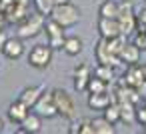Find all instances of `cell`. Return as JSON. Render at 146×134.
I'll list each match as a JSON object with an SVG mask.
<instances>
[{"mask_svg":"<svg viewBox=\"0 0 146 134\" xmlns=\"http://www.w3.org/2000/svg\"><path fill=\"white\" fill-rule=\"evenodd\" d=\"M50 18L56 20V22H58L60 26H64V28H72V26L78 24V20H80V10H78V6H74L72 2H68V4H56L54 10H52V14H50Z\"/></svg>","mask_w":146,"mask_h":134,"instance_id":"cell-1","label":"cell"},{"mask_svg":"<svg viewBox=\"0 0 146 134\" xmlns=\"http://www.w3.org/2000/svg\"><path fill=\"white\" fill-rule=\"evenodd\" d=\"M44 22L46 16H42L40 12H32L26 20H22L18 24V36L20 38H34L44 30Z\"/></svg>","mask_w":146,"mask_h":134,"instance_id":"cell-2","label":"cell"},{"mask_svg":"<svg viewBox=\"0 0 146 134\" xmlns=\"http://www.w3.org/2000/svg\"><path fill=\"white\" fill-rule=\"evenodd\" d=\"M52 98H54V104H56L58 114L62 118H66V120H74L76 118V106H74V100L70 98V94H66L60 88H54L52 90Z\"/></svg>","mask_w":146,"mask_h":134,"instance_id":"cell-3","label":"cell"},{"mask_svg":"<svg viewBox=\"0 0 146 134\" xmlns=\"http://www.w3.org/2000/svg\"><path fill=\"white\" fill-rule=\"evenodd\" d=\"M52 62V48L50 44H36L28 54V64L34 68H46Z\"/></svg>","mask_w":146,"mask_h":134,"instance_id":"cell-4","label":"cell"},{"mask_svg":"<svg viewBox=\"0 0 146 134\" xmlns=\"http://www.w3.org/2000/svg\"><path fill=\"white\" fill-rule=\"evenodd\" d=\"M132 2H120V12H118V22H120V30L122 34H130L136 30V14L132 12Z\"/></svg>","mask_w":146,"mask_h":134,"instance_id":"cell-5","label":"cell"},{"mask_svg":"<svg viewBox=\"0 0 146 134\" xmlns=\"http://www.w3.org/2000/svg\"><path fill=\"white\" fill-rule=\"evenodd\" d=\"M44 30L48 34V44L52 50H58V48H64V42H66V36H64V26H60L56 20H46L44 22Z\"/></svg>","mask_w":146,"mask_h":134,"instance_id":"cell-6","label":"cell"},{"mask_svg":"<svg viewBox=\"0 0 146 134\" xmlns=\"http://www.w3.org/2000/svg\"><path fill=\"white\" fill-rule=\"evenodd\" d=\"M94 56H96V62H98V64H108V66H114V68L120 66V64H124L118 54H112V52L106 48L104 38H100V40L96 42V46H94Z\"/></svg>","mask_w":146,"mask_h":134,"instance_id":"cell-7","label":"cell"},{"mask_svg":"<svg viewBox=\"0 0 146 134\" xmlns=\"http://www.w3.org/2000/svg\"><path fill=\"white\" fill-rule=\"evenodd\" d=\"M98 34L104 40L114 38V36H120L122 30H120L118 18H104V16H100V20H98Z\"/></svg>","mask_w":146,"mask_h":134,"instance_id":"cell-8","label":"cell"},{"mask_svg":"<svg viewBox=\"0 0 146 134\" xmlns=\"http://www.w3.org/2000/svg\"><path fill=\"white\" fill-rule=\"evenodd\" d=\"M120 82H124L126 86H132V88H140V86L146 82V76H144V72H142L140 62H138V64H130V66L126 68V72H124V76H122Z\"/></svg>","mask_w":146,"mask_h":134,"instance_id":"cell-9","label":"cell"},{"mask_svg":"<svg viewBox=\"0 0 146 134\" xmlns=\"http://www.w3.org/2000/svg\"><path fill=\"white\" fill-rule=\"evenodd\" d=\"M34 110L42 116V118H54L58 114V108L54 104V98H52V92L50 94H42L38 98V102L34 104Z\"/></svg>","mask_w":146,"mask_h":134,"instance_id":"cell-10","label":"cell"},{"mask_svg":"<svg viewBox=\"0 0 146 134\" xmlns=\"http://www.w3.org/2000/svg\"><path fill=\"white\" fill-rule=\"evenodd\" d=\"M30 14H32V10H30V0H18L16 6H14L4 18H6L8 22H16V24H20V22L26 20Z\"/></svg>","mask_w":146,"mask_h":134,"instance_id":"cell-11","label":"cell"},{"mask_svg":"<svg viewBox=\"0 0 146 134\" xmlns=\"http://www.w3.org/2000/svg\"><path fill=\"white\" fill-rule=\"evenodd\" d=\"M44 90H46V88H44L42 84H38V86H28V88H24V90L20 92V98H18V100L24 102L28 108H34V104L38 102V98L44 94Z\"/></svg>","mask_w":146,"mask_h":134,"instance_id":"cell-12","label":"cell"},{"mask_svg":"<svg viewBox=\"0 0 146 134\" xmlns=\"http://www.w3.org/2000/svg\"><path fill=\"white\" fill-rule=\"evenodd\" d=\"M2 54H4L6 58H10V60L20 58V56L24 54L22 38H20V36H18V38H8V40H6V44H4V48H2Z\"/></svg>","mask_w":146,"mask_h":134,"instance_id":"cell-13","label":"cell"},{"mask_svg":"<svg viewBox=\"0 0 146 134\" xmlns=\"http://www.w3.org/2000/svg\"><path fill=\"white\" fill-rule=\"evenodd\" d=\"M140 52H142V50H140L134 42H132V44L126 42V44L122 46V50H120L118 56H120V60H122L126 66H130V64H138V62H140Z\"/></svg>","mask_w":146,"mask_h":134,"instance_id":"cell-14","label":"cell"},{"mask_svg":"<svg viewBox=\"0 0 146 134\" xmlns=\"http://www.w3.org/2000/svg\"><path fill=\"white\" fill-rule=\"evenodd\" d=\"M28 112H30V108L24 102H20V100H16V102H12L8 106V118L14 124H22V120L28 116Z\"/></svg>","mask_w":146,"mask_h":134,"instance_id":"cell-15","label":"cell"},{"mask_svg":"<svg viewBox=\"0 0 146 134\" xmlns=\"http://www.w3.org/2000/svg\"><path fill=\"white\" fill-rule=\"evenodd\" d=\"M90 76H92V72H90V66H88V64L78 66V68H76V78H74V90H76V92L86 90Z\"/></svg>","mask_w":146,"mask_h":134,"instance_id":"cell-16","label":"cell"},{"mask_svg":"<svg viewBox=\"0 0 146 134\" xmlns=\"http://www.w3.org/2000/svg\"><path fill=\"white\" fill-rule=\"evenodd\" d=\"M114 100L108 96V92H98V94H90L88 96V106L92 110H104L112 104Z\"/></svg>","mask_w":146,"mask_h":134,"instance_id":"cell-17","label":"cell"},{"mask_svg":"<svg viewBox=\"0 0 146 134\" xmlns=\"http://www.w3.org/2000/svg\"><path fill=\"white\" fill-rule=\"evenodd\" d=\"M20 132H38L42 128V116L38 112H28V116L22 120L20 124Z\"/></svg>","mask_w":146,"mask_h":134,"instance_id":"cell-18","label":"cell"},{"mask_svg":"<svg viewBox=\"0 0 146 134\" xmlns=\"http://www.w3.org/2000/svg\"><path fill=\"white\" fill-rule=\"evenodd\" d=\"M120 106V116H122V122L126 124H132L136 120V104L130 102V100H124V102H118Z\"/></svg>","mask_w":146,"mask_h":134,"instance_id":"cell-19","label":"cell"},{"mask_svg":"<svg viewBox=\"0 0 146 134\" xmlns=\"http://www.w3.org/2000/svg\"><path fill=\"white\" fill-rule=\"evenodd\" d=\"M118 12H120V4L114 0H104L98 8V14L104 18H118Z\"/></svg>","mask_w":146,"mask_h":134,"instance_id":"cell-20","label":"cell"},{"mask_svg":"<svg viewBox=\"0 0 146 134\" xmlns=\"http://www.w3.org/2000/svg\"><path fill=\"white\" fill-rule=\"evenodd\" d=\"M92 128H94V134H114L116 128L112 122H108L104 116L102 118H94L92 120Z\"/></svg>","mask_w":146,"mask_h":134,"instance_id":"cell-21","label":"cell"},{"mask_svg":"<svg viewBox=\"0 0 146 134\" xmlns=\"http://www.w3.org/2000/svg\"><path fill=\"white\" fill-rule=\"evenodd\" d=\"M64 52L70 54V56H76L82 52V40L78 36H68L66 42H64Z\"/></svg>","mask_w":146,"mask_h":134,"instance_id":"cell-22","label":"cell"},{"mask_svg":"<svg viewBox=\"0 0 146 134\" xmlns=\"http://www.w3.org/2000/svg\"><path fill=\"white\" fill-rule=\"evenodd\" d=\"M32 4H34V10L40 12L42 16H50L54 6H56L54 0H32Z\"/></svg>","mask_w":146,"mask_h":134,"instance_id":"cell-23","label":"cell"},{"mask_svg":"<svg viewBox=\"0 0 146 134\" xmlns=\"http://www.w3.org/2000/svg\"><path fill=\"white\" fill-rule=\"evenodd\" d=\"M104 112V118L108 120V122H112V124H118V122H122V116H120V106H118V102H112L108 108H104L102 110Z\"/></svg>","mask_w":146,"mask_h":134,"instance_id":"cell-24","label":"cell"},{"mask_svg":"<svg viewBox=\"0 0 146 134\" xmlns=\"http://www.w3.org/2000/svg\"><path fill=\"white\" fill-rule=\"evenodd\" d=\"M106 86H108V82H104L102 78H98V76H90V80H88V86H86V90L90 92V94H98V92H106Z\"/></svg>","mask_w":146,"mask_h":134,"instance_id":"cell-25","label":"cell"},{"mask_svg":"<svg viewBox=\"0 0 146 134\" xmlns=\"http://www.w3.org/2000/svg\"><path fill=\"white\" fill-rule=\"evenodd\" d=\"M94 76L102 78L104 82H110L114 78V66H108V64H98L96 70H94Z\"/></svg>","mask_w":146,"mask_h":134,"instance_id":"cell-26","label":"cell"},{"mask_svg":"<svg viewBox=\"0 0 146 134\" xmlns=\"http://www.w3.org/2000/svg\"><path fill=\"white\" fill-rule=\"evenodd\" d=\"M104 42H106V48H108L112 54H120L122 46L126 44V42L122 40V34H120V36H114V38H108V40H104Z\"/></svg>","mask_w":146,"mask_h":134,"instance_id":"cell-27","label":"cell"},{"mask_svg":"<svg viewBox=\"0 0 146 134\" xmlns=\"http://www.w3.org/2000/svg\"><path fill=\"white\" fill-rule=\"evenodd\" d=\"M136 30L138 32H146V8H142L136 14Z\"/></svg>","mask_w":146,"mask_h":134,"instance_id":"cell-28","label":"cell"},{"mask_svg":"<svg viewBox=\"0 0 146 134\" xmlns=\"http://www.w3.org/2000/svg\"><path fill=\"white\" fill-rule=\"evenodd\" d=\"M134 44H136L140 50H146V32H138L136 38H134Z\"/></svg>","mask_w":146,"mask_h":134,"instance_id":"cell-29","label":"cell"},{"mask_svg":"<svg viewBox=\"0 0 146 134\" xmlns=\"http://www.w3.org/2000/svg\"><path fill=\"white\" fill-rule=\"evenodd\" d=\"M80 134H94V128H92V120H82V126H80Z\"/></svg>","mask_w":146,"mask_h":134,"instance_id":"cell-30","label":"cell"},{"mask_svg":"<svg viewBox=\"0 0 146 134\" xmlns=\"http://www.w3.org/2000/svg\"><path fill=\"white\" fill-rule=\"evenodd\" d=\"M80 126H82V122H76V120H72V124H70L68 132H70V134H80Z\"/></svg>","mask_w":146,"mask_h":134,"instance_id":"cell-31","label":"cell"},{"mask_svg":"<svg viewBox=\"0 0 146 134\" xmlns=\"http://www.w3.org/2000/svg\"><path fill=\"white\" fill-rule=\"evenodd\" d=\"M6 40H8V36H6V32L0 28V50L4 48V44H6Z\"/></svg>","mask_w":146,"mask_h":134,"instance_id":"cell-32","label":"cell"},{"mask_svg":"<svg viewBox=\"0 0 146 134\" xmlns=\"http://www.w3.org/2000/svg\"><path fill=\"white\" fill-rule=\"evenodd\" d=\"M54 2H56V4H68L70 0H54Z\"/></svg>","mask_w":146,"mask_h":134,"instance_id":"cell-33","label":"cell"},{"mask_svg":"<svg viewBox=\"0 0 146 134\" xmlns=\"http://www.w3.org/2000/svg\"><path fill=\"white\" fill-rule=\"evenodd\" d=\"M142 66V72H144V76H146V64H140Z\"/></svg>","mask_w":146,"mask_h":134,"instance_id":"cell-34","label":"cell"},{"mask_svg":"<svg viewBox=\"0 0 146 134\" xmlns=\"http://www.w3.org/2000/svg\"><path fill=\"white\" fill-rule=\"evenodd\" d=\"M2 128H4V122H2V118H0V132H2Z\"/></svg>","mask_w":146,"mask_h":134,"instance_id":"cell-35","label":"cell"},{"mask_svg":"<svg viewBox=\"0 0 146 134\" xmlns=\"http://www.w3.org/2000/svg\"><path fill=\"white\" fill-rule=\"evenodd\" d=\"M142 126H144V128H146V122H144V124H142Z\"/></svg>","mask_w":146,"mask_h":134,"instance_id":"cell-36","label":"cell"}]
</instances>
